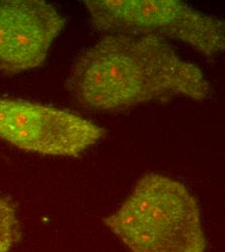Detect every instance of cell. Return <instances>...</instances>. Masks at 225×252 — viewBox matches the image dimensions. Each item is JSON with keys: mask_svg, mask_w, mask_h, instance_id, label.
I'll return each instance as SVG.
<instances>
[{"mask_svg": "<svg viewBox=\"0 0 225 252\" xmlns=\"http://www.w3.org/2000/svg\"><path fill=\"white\" fill-rule=\"evenodd\" d=\"M104 224L130 252H205L198 203L181 182L148 173Z\"/></svg>", "mask_w": 225, "mask_h": 252, "instance_id": "2", "label": "cell"}, {"mask_svg": "<svg viewBox=\"0 0 225 252\" xmlns=\"http://www.w3.org/2000/svg\"><path fill=\"white\" fill-rule=\"evenodd\" d=\"M66 88L83 108L116 112L178 97L203 101L211 86L202 70L153 35L106 34L81 53Z\"/></svg>", "mask_w": 225, "mask_h": 252, "instance_id": "1", "label": "cell"}, {"mask_svg": "<svg viewBox=\"0 0 225 252\" xmlns=\"http://www.w3.org/2000/svg\"><path fill=\"white\" fill-rule=\"evenodd\" d=\"M64 25L46 1L0 0V71L17 74L41 66Z\"/></svg>", "mask_w": 225, "mask_h": 252, "instance_id": "5", "label": "cell"}, {"mask_svg": "<svg viewBox=\"0 0 225 252\" xmlns=\"http://www.w3.org/2000/svg\"><path fill=\"white\" fill-rule=\"evenodd\" d=\"M21 237V225L14 202L0 193V252H10Z\"/></svg>", "mask_w": 225, "mask_h": 252, "instance_id": "6", "label": "cell"}, {"mask_svg": "<svg viewBox=\"0 0 225 252\" xmlns=\"http://www.w3.org/2000/svg\"><path fill=\"white\" fill-rule=\"evenodd\" d=\"M84 5L98 32L176 40L207 57L225 52V19L178 0H86Z\"/></svg>", "mask_w": 225, "mask_h": 252, "instance_id": "3", "label": "cell"}, {"mask_svg": "<svg viewBox=\"0 0 225 252\" xmlns=\"http://www.w3.org/2000/svg\"><path fill=\"white\" fill-rule=\"evenodd\" d=\"M105 130L69 111L0 97V139L35 154L75 158L96 145Z\"/></svg>", "mask_w": 225, "mask_h": 252, "instance_id": "4", "label": "cell"}]
</instances>
